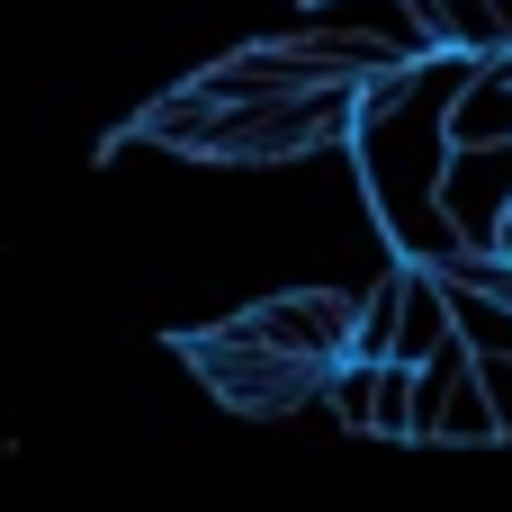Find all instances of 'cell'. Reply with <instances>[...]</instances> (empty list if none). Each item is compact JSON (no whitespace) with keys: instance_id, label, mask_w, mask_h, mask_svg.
<instances>
[{"instance_id":"1","label":"cell","mask_w":512,"mask_h":512,"mask_svg":"<svg viewBox=\"0 0 512 512\" xmlns=\"http://www.w3.org/2000/svg\"><path fill=\"white\" fill-rule=\"evenodd\" d=\"M180 360L207 378V396H225L234 414H297L306 396H324V369L315 360H288V351H270V342H252L243 333V315L234 324H207V333H180Z\"/></svg>"},{"instance_id":"2","label":"cell","mask_w":512,"mask_h":512,"mask_svg":"<svg viewBox=\"0 0 512 512\" xmlns=\"http://www.w3.org/2000/svg\"><path fill=\"white\" fill-rule=\"evenodd\" d=\"M414 441H441V450H486L504 441L486 387H477V351L450 333L432 360H414Z\"/></svg>"},{"instance_id":"3","label":"cell","mask_w":512,"mask_h":512,"mask_svg":"<svg viewBox=\"0 0 512 512\" xmlns=\"http://www.w3.org/2000/svg\"><path fill=\"white\" fill-rule=\"evenodd\" d=\"M432 198L450 207V225H459L477 252H495V225L512 216V135L450 144V153H441V180H432Z\"/></svg>"},{"instance_id":"4","label":"cell","mask_w":512,"mask_h":512,"mask_svg":"<svg viewBox=\"0 0 512 512\" xmlns=\"http://www.w3.org/2000/svg\"><path fill=\"white\" fill-rule=\"evenodd\" d=\"M351 315H360V297H342V288H288V297H261L243 315V333L270 342V351H288V360L333 369L351 351Z\"/></svg>"},{"instance_id":"5","label":"cell","mask_w":512,"mask_h":512,"mask_svg":"<svg viewBox=\"0 0 512 512\" xmlns=\"http://www.w3.org/2000/svg\"><path fill=\"white\" fill-rule=\"evenodd\" d=\"M324 396L351 432H378V441H414V360H333L324 369Z\"/></svg>"},{"instance_id":"6","label":"cell","mask_w":512,"mask_h":512,"mask_svg":"<svg viewBox=\"0 0 512 512\" xmlns=\"http://www.w3.org/2000/svg\"><path fill=\"white\" fill-rule=\"evenodd\" d=\"M441 342H450V297L423 261H405V306H396V351L387 360H432Z\"/></svg>"},{"instance_id":"7","label":"cell","mask_w":512,"mask_h":512,"mask_svg":"<svg viewBox=\"0 0 512 512\" xmlns=\"http://www.w3.org/2000/svg\"><path fill=\"white\" fill-rule=\"evenodd\" d=\"M414 18H423V36L450 45V54H504L495 0H414Z\"/></svg>"},{"instance_id":"8","label":"cell","mask_w":512,"mask_h":512,"mask_svg":"<svg viewBox=\"0 0 512 512\" xmlns=\"http://www.w3.org/2000/svg\"><path fill=\"white\" fill-rule=\"evenodd\" d=\"M396 306H405V261L360 297V315H351V351H342V360H387V351H396Z\"/></svg>"},{"instance_id":"9","label":"cell","mask_w":512,"mask_h":512,"mask_svg":"<svg viewBox=\"0 0 512 512\" xmlns=\"http://www.w3.org/2000/svg\"><path fill=\"white\" fill-rule=\"evenodd\" d=\"M477 387H486V405H495V423H504V441H512V360L504 351H477Z\"/></svg>"}]
</instances>
